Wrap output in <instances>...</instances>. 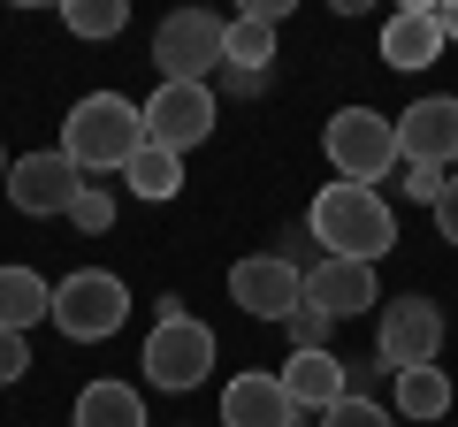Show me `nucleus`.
<instances>
[{"label":"nucleus","instance_id":"9d476101","mask_svg":"<svg viewBox=\"0 0 458 427\" xmlns=\"http://www.w3.org/2000/svg\"><path fill=\"white\" fill-rule=\"evenodd\" d=\"M207 130H214V84H161L146 99V146L191 153L207 146Z\"/></svg>","mask_w":458,"mask_h":427},{"label":"nucleus","instance_id":"6ab92c4d","mask_svg":"<svg viewBox=\"0 0 458 427\" xmlns=\"http://www.w3.org/2000/svg\"><path fill=\"white\" fill-rule=\"evenodd\" d=\"M123 183H131L138 198H153V206H161V198H176V191H183V153H161V146H146L131 168H123Z\"/></svg>","mask_w":458,"mask_h":427},{"label":"nucleus","instance_id":"39448f33","mask_svg":"<svg viewBox=\"0 0 458 427\" xmlns=\"http://www.w3.org/2000/svg\"><path fill=\"white\" fill-rule=\"evenodd\" d=\"M153 69L161 84H207L214 69H229V16L214 8H176L153 31Z\"/></svg>","mask_w":458,"mask_h":427},{"label":"nucleus","instance_id":"f8f14e48","mask_svg":"<svg viewBox=\"0 0 458 427\" xmlns=\"http://www.w3.org/2000/svg\"><path fill=\"white\" fill-rule=\"evenodd\" d=\"M306 306H321L328 321H352V313H367V306H382V282H375V267H360V260H313L306 267Z\"/></svg>","mask_w":458,"mask_h":427},{"label":"nucleus","instance_id":"f257e3e1","mask_svg":"<svg viewBox=\"0 0 458 427\" xmlns=\"http://www.w3.org/2000/svg\"><path fill=\"white\" fill-rule=\"evenodd\" d=\"M306 230L313 245H328V260H360L375 267L382 252L397 245V214L382 191H367V183H321L306 206Z\"/></svg>","mask_w":458,"mask_h":427},{"label":"nucleus","instance_id":"4468645a","mask_svg":"<svg viewBox=\"0 0 458 427\" xmlns=\"http://www.w3.org/2000/svg\"><path fill=\"white\" fill-rule=\"evenodd\" d=\"M443 62V31L436 16H428V0H412V8H397L390 23H382V69H436Z\"/></svg>","mask_w":458,"mask_h":427},{"label":"nucleus","instance_id":"393cba45","mask_svg":"<svg viewBox=\"0 0 458 427\" xmlns=\"http://www.w3.org/2000/svg\"><path fill=\"white\" fill-rule=\"evenodd\" d=\"M397 191L420 198V206H436V198H443V168H428V161H397Z\"/></svg>","mask_w":458,"mask_h":427},{"label":"nucleus","instance_id":"4be33fe9","mask_svg":"<svg viewBox=\"0 0 458 427\" xmlns=\"http://www.w3.org/2000/svg\"><path fill=\"white\" fill-rule=\"evenodd\" d=\"M321 427H397V412H390V405H375V397H352V389H344L336 405L321 412Z\"/></svg>","mask_w":458,"mask_h":427},{"label":"nucleus","instance_id":"7ed1b4c3","mask_svg":"<svg viewBox=\"0 0 458 427\" xmlns=\"http://www.w3.org/2000/svg\"><path fill=\"white\" fill-rule=\"evenodd\" d=\"M54 329L69 336V344H107L123 321H131V282L107 275V267H77V275L54 282Z\"/></svg>","mask_w":458,"mask_h":427},{"label":"nucleus","instance_id":"c85d7f7f","mask_svg":"<svg viewBox=\"0 0 458 427\" xmlns=\"http://www.w3.org/2000/svg\"><path fill=\"white\" fill-rule=\"evenodd\" d=\"M0 183H8V153H0Z\"/></svg>","mask_w":458,"mask_h":427},{"label":"nucleus","instance_id":"9b49d317","mask_svg":"<svg viewBox=\"0 0 458 427\" xmlns=\"http://www.w3.org/2000/svg\"><path fill=\"white\" fill-rule=\"evenodd\" d=\"M397 161H428V168L458 161V99L451 92H428L397 115Z\"/></svg>","mask_w":458,"mask_h":427},{"label":"nucleus","instance_id":"bb28decb","mask_svg":"<svg viewBox=\"0 0 458 427\" xmlns=\"http://www.w3.org/2000/svg\"><path fill=\"white\" fill-rule=\"evenodd\" d=\"M436 230H443V245H458V168L443 176V198H436Z\"/></svg>","mask_w":458,"mask_h":427},{"label":"nucleus","instance_id":"cd10ccee","mask_svg":"<svg viewBox=\"0 0 458 427\" xmlns=\"http://www.w3.org/2000/svg\"><path fill=\"white\" fill-rule=\"evenodd\" d=\"M428 16H436V31H443V46H451V38H458V0H443V8H428Z\"/></svg>","mask_w":458,"mask_h":427},{"label":"nucleus","instance_id":"f3484780","mask_svg":"<svg viewBox=\"0 0 458 427\" xmlns=\"http://www.w3.org/2000/svg\"><path fill=\"white\" fill-rule=\"evenodd\" d=\"M47 313H54V290H47V275H38V267H0V329L31 336Z\"/></svg>","mask_w":458,"mask_h":427},{"label":"nucleus","instance_id":"ddd939ff","mask_svg":"<svg viewBox=\"0 0 458 427\" xmlns=\"http://www.w3.org/2000/svg\"><path fill=\"white\" fill-rule=\"evenodd\" d=\"M222 427H298V405L276 381V366H252L222 389Z\"/></svg>","mask_w":458,"mask_h":427},{"label":"nucleus","instance_id":"20e7f679","mask_svg":"<svg viewBox=\"0 0 458 427\" xmlns=\"http://www.w3.org/2000/svg\"><path fill=\"white\" fill-rule=\"evenodd\" d=\"M321 153L336 168V183H367L375 191L397 168V115H375V107H336L321 130Z\"/></svg>","mask_w":458,"mask_h":427},{"label":"nucleus","instance_id":"dca6fc26","mask_svg":"<svg viewBox=\"0 0 458 427\" xmlns=\"http://www.w3.org/2000/svg\"><path fill=\"white\" fill-rule=\"evenodd\" d=\"M69 427H153V420H146V397L131 381H84Z\"/></svg>","mask_w":458,"mask_h":427},{"label":"nucleus","instance_id":"a878e982","mask_svg":"<svg viewBox=\"0 0 458 427\" xmlns=\"http://www.w3.org/2000/svg\"><path fill=\"white\" fill-rule=\"evenodd\" d=\"M31 374V344H23L16 329H0V389H8V381H23Z\"/></svg>","mask_w":458,"mask_h":427},{"label":"nucleus","instance_id":"0eeeda50","mask_svg":"<svg viewBox=\"0 0 458 427\" xmlns=\"http://www.w3.org/2000/svg\"><path fill=\"white\" fill-rule=\"evenodd\" d=\"M443 351V306L436 297H390L382 306V329H375V366L382 374H412V366H436Z\"/></svg>","mask_w":458,"mask_h":427},{"label":"nucleus","instance_id":"aec40b11","mask_svg":"<svg viewBox=\"0 0 458 427\" xmlns=\"http://www.w3.org/2000/svg\"><path fill=\"white\" fill-rule=\"evenodd\" d=\"M267 62H276V23L229 16V69L237 77H267Z\"/></svg>","mask_w":458,"mask_h":427},{"label":"nucleus","instance_id":"f03ea898","mask_svg":"<svg viewBox=\"0 0 458 427\" xmlns=\"http://www.w3.org/2000/svg\"><path fill=\"white\" fill-rule=\"evenodd\" d=\"M62 153L84 176H123L146 153V107L123 99V92H84L62 122Z\"/></svg>","mask_w":458,"mask_h":427},{"label":"nucleus","instance_id":"1a4fd4ad","mask_svg":"<svg viewBox=\"0 0 458 427\" xmlns=\"http://www.w3.org/2000/svg\"><path fill=\"white\" fill-rule=\"evenodd\" d=\"M84 183H92V176L54 146V153H23V161H8V183H0V191H8V206H16V214L47 222V214H69V206H77Z\"/></svg>","mask_w":458,"mask_h":427},{"label":"nucleus","instance_id":"412c9836","mask_svg":"<svg viewBox=\"0 0 458 427\" xmlns=\"http://www.w3.org/2000/svg\"><path fill=\"white\" fill-rule=\"evenodd\" d=\"M62 23H69L77 38H123L131 8H123V0H69V8H62Z\"/></svg>","mask_w":458,"mask_h":427},{"label":"nucleus","instance_id":"6e6552de","mask_svg":"<svg viewBox=\"0 0 458 427\" xmlns=\"http://www.w3.org/2000/svg\"><path fill=\"white\" fill-rule=\"evenodd\" d=\"M229 306H245L252 321H291L306 306V267L291 252H245L229 267Z\"/></svg>","mask_w":458,"mask_h":427},{"label":"nucleus","instance_id":"5701e85b","mask_svg":"<svg viewBox=\"0 0 458 427\" xmlns=\"http://www.w3.org/2000/svg\"><path fill=\"white\" fill-rule=\"evenodd\" d=\"M69 222H77L84 237H107L114 230V191H107V183H84V198L69 206Z\"/></svg>","mask_w":458,"mask_h":427},{"label":"nucleus","instance_id":"a211bd4d","mask_svg":"<svg viewBox=\"0 0 458 427\" xmlns=\"http://www.w3.org/2000/svg\"><path fill=\"white\" fill-rule=\"evenodd\" d=\"M390 412L397 420H443V412L458 405V389H451V374L443 366H412V374H390Z\"/></svg>","mask_w":458,"mask_h":427},{"label":"nucleus","instance_id":"2eb2a0df","mask_svg":"<svg viewBox=\"0 0 458 427\" xmlns=\"http://www.w3.org/2000/svg\"><path fill=\"white\" fill-rule=\"evenodd\" d=\"M276 381L291 389V405H298V412H328L344 389H352V381H344V359H336V351H291V359L276 366Z\"/></svg>","mask_w":458,"mask_h":427},{"label":"nucleus","instance_id":"423d86ee","mask_svg":"<svg viewBox=\"0 0 458 427\" xmlns=\"http://www.w3.org/2000/svg\"><path fill=\"white\" fill-rule=\"evenodd\" d=\"M138 366H146L153 389H199L207 366H214V329H207V321H191L176 297H161V321H153L146 359H138Z\"/></svg>","mask_w":458,"mask_h":427},{"label":"nucleus","instance_id":"b1692460","mask_svg":"<svg viewBox=\"0 0 458 427\" xmlns=\"http://www.w3.org/2000/svg\"><path fill=\"white\" fill-rule=\"evenodd\" d=\"M283 329H291V351H328V329H336V321H328L321 306H298Z\"/></svg>","mask_w":458,"mask_h":427}]
</instances>
